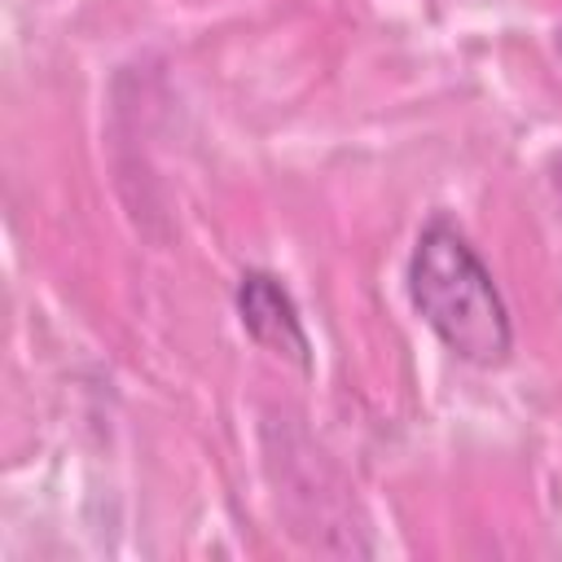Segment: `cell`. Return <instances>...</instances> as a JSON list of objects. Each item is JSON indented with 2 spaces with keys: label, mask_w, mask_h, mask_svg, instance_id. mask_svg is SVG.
Masks as SVG:
<instances>
[{
  "label": "cell",
  "mask_w": 562,
  "mask_h": 562,
  "mask_svg": "<svg viewBox=\"0 0 562 562\" xmlns=\"http://www.w3.org/2000/svg\"><path fill=\"white\" fill-rule=\"evenodd\" d=\"M408 294L417 316L457 360L492 369L514 351V325L492 272L448 220H430L417 233L408 259Z\"/></svg>",
  "instance_id": "cell-1"
},
{
  "label": "cell",
  "mask_w": 562,
  "mask_h": 562,
  "mask_svg": "<svg viewBox=\"0 0 562 562\" xmlns=\"http://www.w3.org/2000/svg\"><path fill=\"white\" fill-rule=\"evenodd\" d=\"M237 316H241V329L259 347L285 356L303 373H312V342H307L303 316H299L290 290L272 272H246L237 281Z\"/></svg>",
  "instance_id": "cell-2"
}]
</instances>
